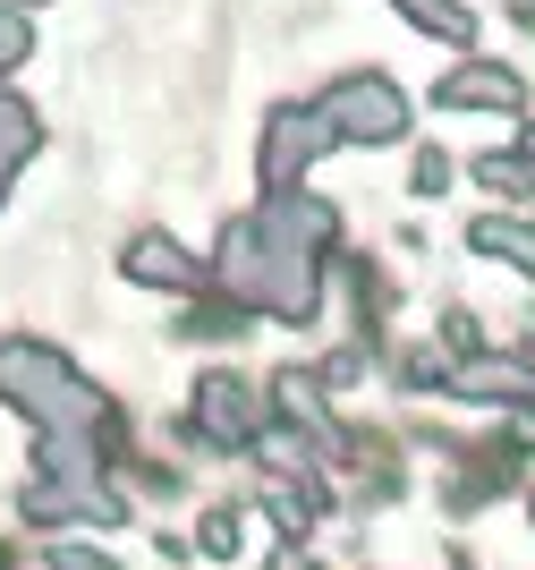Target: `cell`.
<instances>
[{"label":"cell","mask_w":535,"mask_h":570,"mask_svg":"<svg viewBox=\"0 0 535 570\" xmlns=\"http://www.w3.org/2000/svg\"><path fill=\"white\" fill-rule=\"evenodd\" d=\"M331 247H340V214L306 188L256 196V214H230L205 256V282L221 298L256 315V324H324V289H331Z\"/></svg>","instance_id":"cell-1"},{"label":"cell","mask_w":535,"mask_h":570,"mask_svg":"<svg viewBox=\"0 0 535 570\" xmlns=\"http://www.w3.org/2000/svg\"><path fill=\"white\" fill-rule=\"evenodd\" d=\"M0 409H18L34 434L86 426V434H102L119 460L137 452V417H128V409H119L111 392H102L60 341H43V333H0Z\"/></svg>","instance_id":"cell-2"},{"label":"cell","mask_w":535,"mask_h":570,"mask_svg":"<svg viewBox=\"0 0 535 570\" xmlns=\"http://www.w3.org/2000/svg\"><path fill=\"white\" fill-rule=\"evenodd\" d=\"M273 426V409H264V383L238 375V366H205V375L187 383V409L170 417V443L179 452H205V460H247V443Z\"/></svg>","instance_id":"cell-3"},{"label":"cell","mask_w":535,"mask_h":570,"mask_svg":"<svg viewBox=\"0 0 535 570\" xmlns=\"http://www.w3.org/2000/svg\"><path fill=\"white\" fill-rule=\"evenodd\" d=\"M315 111H324L331 145H399V137H408V95H399L383 69L331 77L324 95H315Z\"/></svg>","instance_id":"cell-4"},{"label":"cell","mask_w":535,"mask_h":570,"mask_svg":"<svg viewBox=\"0 0 535 570\" xmlns=\"http://www.w3.org/2000/svg\"><path fill=\"white\" fill-rule=\"evenodd\" d=\"M331 154V128H324V111L315 102H273L264 111V128H256V179H264V196H280V188H306V170Z\"/></svg>","instance_id":"cell-5"},{"label":"cell","mask_w":535,"mask_h":570,"mask_svg":"<svg viewBox=\"0 0 535 570\" xmlns=\"http://www.w3.org/2000/svg\"><path fill=\"white\" fill-rule=\"evenodd\" d=\"M119 282H137V289H162V298H196L205 289V256L187 247V238H170V230H128L119 238Z\"/></svg>","instance_id":"cell-6"},{"label":"cell","mask_w":535,"mask_h":570,"mask_svg":"<svg viewBox=\"0 0 535 570\" xmlns=\"http://www.w3.org/2000/svg\"><path fill=\"white\" fill-rule=\"evenodd\" d=\"M443 111H527V77L511 60H459V69L434 86Z\"/></svg>","instance_id":"cell-7"},{"label":"cell","mask_w":535,"mask_h":570,"mask_svg":"<svg viewBox=\"0 0 535 570\" xmlns=\"http://www.w3.org/2000/svg\"><path fill=\"white\" fill-rule=\"evenodd\" d=\"M450 401H467V409H527L535 401V366H518L511 350H493V357H476V366H450Z\"/></svg>","instance_id":"cell-8"},{"label":"cell","mask_w":535,"mask_h":570,"mask_svg":"<svg viewBox=\"0 0 535 570\" xmlns=\"http://www.w3.org/2000/svg\"><path fill=\"white\" fill-rule=\"evenodd\" d=\"M256 333V315L238 307V298H221V289H196V298H179V315H170V341H196V350H230V341Z\"/></svg>","instance_id":"cell-9"},{"label":"cell","mask_w":535,"mask_h":570,"mask_svg":"<svg viewBox=\"0 0 535 570\" xmlns=\"http://www.w3.org/2000/svg\"><path fill=\"white\" fill-rule=\"evenodd\" d=\"M264 409H273V426H298V434H324V426H331L324 383H315V366H298V357L264 375Z\"/></svg>","instance_id":"cell-10"},{"label":"cell","mask_w":535,"mask_h":570,"mask_svg":"<svg viewBox=\"0 0 535 570\" xmlns=\"http://www.w3.org/2000/svg\"><path fill=\"white\" fill-rule=\"evenodd\" d=\"M467 256L511 264V273L535 282V214H502V205H485V214L467 222Z\"/></svg>","instance_id":"cell-11"},{"label":"cell","mask_w":535,"mask_h":570,"mask_svg":"<svg viewBox=\"0 0 535 570\" xmlns=\"http://www.w3.org/2000/svg\"><path fill=\"white\" fill-rule=\"evenodd\" d=\"M374 366H383V375H392L408 401H450V357L434 350V341H392Z\"/></svg>","instance_id":"cell-12"},{"label":"cell","mask_w":535,"mask_h":570,"mask_svg":"<svg viewBox=\"0 0 535 570\" xmlns=\"http://www.w3.org/2000/svg\"><path fill=\"white\" fill-rule=\"evenodd\" d=\"M34 154H43V111L18 102V95H0V205H9V179H18Z\"/></svg>","instance_id":"cell-13"},{"label":"cell","mask_w":535,"mask_h":570,"mask_svg":"<svg viewBox=\"0 0 535 570\" xmlns=\"http://www.w3.org/2000/svg\"><path fill=\"white\" fill-rule=\"evenodd\" d=\"M187 553L196 562H238L247 553V502H205L196 528H187Z\"/></svg>","instance_id":"cell-14"},{"label":"cell","mask_w":535,"mask_h":570,"mask_svg":"<svg viewBox=\"0 0 535 570\" xmlns=\"http://www.w3.org/2000/svg\"><path fill=\"white\" fill-rule=\"evenodd\" d=\"M467 179H476V188H485L502 214H518V205L535 196V163H527V154H493V145L467 163Z\"/></svg>","instance_id":"cell-15"},{"label":"cell","mask_w":535,"mask_h":570,"mask_svg":"<svg viewBox=\"0 0 535 570\" xmlns=\"http://www.w3.org/2000/svg\"><path fill=\"white\" fill-rule=\"evenodd\" d=\"M18 528H34V537H77V494H69V485L26 476V485H18Z\"/></svg>","instance_id":"cell-16"},{"label":"cell","mask_w":535,"mask_h":570,"mask_svg":"<svg viewBox=\"0 0 535 570\" xmlns=\"http://www.w3.org/2000/svg\"><path fill=\"white\" fill-rule=\"evenodd\" d=\"M434 350H443L450 366H476V357H493V333H485V315L450 298V307H443V324H434Z\"/></svg>","instance_id":"cell-17"},{"label":"cell","mask_w":535,"mask_h":570,"mask_svg":"<svg viewBox=\"0 0 535 570\" xmlns=\"http://www.w3.org/2000/svg\"><path fill=\"white\" fill-rule=\"evenodd\" d=\"M408 26H425V35H443V43H476V18H467V0H392Z\"/></svg>","instance_id":"cell-18"},{"label":"cell","mask_w":535,"mask_h":570,"mask_svg":"<svg viewBox=\"0 0 535 570\" xmlns=\"http://www.w3.org/2000/svg\"><path fill=\"white\" fill-rule=\"evenodd\" d=\"M374 375V357L357 350V341H331L324 357H315V383H324V401H340V392H357V383Z\"/></svg>","instance_id":"cell-19"},{"label":"cell","mask_w":535,"mask_h":570,"mask_svg":"<svg viewBox=\"0 0 535 570\" xmlns=\"http://www.w3.org/2000/svg\"><path fill=\"white\" fill-rule=\"evenodd\" d=\"M34 562H43V570H128L111 546H93V537H43Z\"/></svg>","instance_id":"cell-20"},{"label":"cell","mask_w":535,"mask_h":570,"mask_svg":"<svg viewBox=\"0 0 535 570\" xmlns=\"http://www.w3.org/2000/svg\"><path fill=\"white\" fill-rule=\"evenodd\" d=\"M450 179H459V163H450L443 145H417V154H408V196L434 205V196H450Z\"/></svg>","instance_id":"cell-21"},{"label":"cell","mask_w":535,"mask_h":570,"mask_svg":"<svg viewBox=\"0 0 535 570\" xmlns=\"http://www.w3.org/2000/svg\"><path fill=\"white\" fill-rule=\"evenodd\" d=\"M26 51H34V26H26V9H9V0H0V77L26 69Z\"/></svg>","instance_id":"cell-22"},{"label":"cell","mask_w":535,"mask_h":570,"mask_svg":"<svg viewBox=\"0 0 535 570\" xmlns=\"http://www.w3.org/2000/svg\"><path fill=\"white\" fill-rule=\"evenodd\" d=\"M264 570H324V553H315V546H273Z\"/></svg>","instance_id":"cell-23"},{"label":"cell","mask_w":535,"mask_h":570,"mask_svg":"<svg viewBox=\"0 0 535 570\" xmlns=\"http://www.w3.org/2000/svg\"><path fill=\"white\" fill-rule=\"evenodd\" d=\"M511 357H518V366H535V307L518 315V341H511Z\"/></svg>","instance_id":"cell-24"},{"label":"cell","mask_w":535,"mask_h":570,"mask_svg":"<svg viewBox=\"0 0 535 570\" xmlns=\"http://www.w3.org/2000/svg\"><path fill=\"white\" fill-rule=\"evenodd\" d=\"M0 570H26V553H18V537H0Z\"/></svg>","instance_id":"cell-25"},{"label":"cell","mask_w":535,"mask_h":570,"mask_svg":"<svg viewBox=\"0 0 535 570\" xmlns=\"http://www.w3.org/2000/svg\"><path fill=\"white\" fill-rule=\"evenodd\" d=\"M518 154H527V163H535V119H518Z\"/></svg>","instance_id":"cell-26"},{"label":"cell","mask_w":535,"mask_h":570,"mask_svg":"<svg viewBox=\"0 0 535 570\" xmlns=\"http://www.w3.org/2000/svg\"><path fill=\"white\" fill-rule=\"evenodd\" d=\"M443 570H476V553H459V546H450V562Z\"/></svg>","instance_id":"cell-27"},{"label":"cell","mask_w":535,"mask_h":570,"mask_svg":"<svg viewBox=\"0 0 535 570\" xmlns=\"http://www.w3.org/2000/svg\"><path fill=\"white\" fill-rule=\"evenodd\" d=\"M527 528H535V485H527Z\"/></svg>","instance_id":"cell-28"},{"label":"cell","mask_w":535,"mask_h":570,"mask_svg":"<svg viewBox=\"0 0 535 570\" xmlns=\"http://www.w3.org/2000/svg\"><path fill=\"white\" fill-rule=\"evenodd\" d=\"M9 9H34V0H9Z\"/></svg>","instance_id":"cell-29"}]
</instances>
